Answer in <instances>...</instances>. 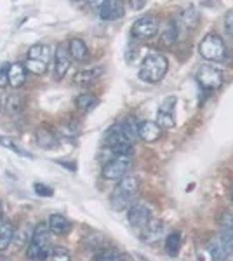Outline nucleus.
<instances>
[{
  "instance_id": "20",
  "label": "nucleus",
  "mask_w": 233,
  "mask_h": 261,
  "mask_svg": "<svg viewBox=\"0 0 233 261\" xmlns=\"http://www.w3.org/2000/svg\"><path fill=\"white\" fill-rule=\"evenodd\" d=\"M177 21H179L181 27L193 30V28H197L198 21H200V14H198L197 9H193V7H188V9H183V11L179 12V16H177Z\"/></svg>"
},
{
  "instance_id": "25",
  "label": "nucleus",
  "mask_w": 233,
  "mask_h": 261,
  "mask_svg": "<svg viewBox=\"0 0 233 261\" xmlns=\"http://www.w3.org/2000/svg\"><path fill=\"white\" fill-rule=\"evenodd\" d=\"M75 103H77L79 110L91 112L92 108H96L97 105H99V99H97L94 94H80L79 98L75 99Z\"/></svg>"
},
{
  "instance_id": "18",
  "label": "nucleus",
  "mask_w": 233,
  "mask_h": 261,
  "mask_svg": "<svg viewBox=\"0 0 233 261\" xmlns=\"http://www.w3.org/2000/svg\"><path fill=\"white\" fill-rule=\"evenodd\" d=\"M27 81V68L21 63H12L9 66V86L18 89Z\"/></svg>"
},
{
  "instance_id": "5",
  "label": "nucleus",
  "mask_w": 233,
  "mask_h": 261,
  "mask_svg": "<svg viewBox=\"0 0 233 261\" xmlns=\"http://www.w3.org/2000/svg\"><path fill=\"white\" fill-rule=\"evenodd\" d=\"M50 63V49L49 45L37 44L33 47H30L27 54V63H24V68L27 71L33 75H44L47 71V66Z\"/></svg>"
},
{
  "instance_id": "35",
  "label": "nucleus",
  "mask_w": 233,
  "mask_h": 261,
  "mask_svg": "<svg viewBox=\"0 0 233 261\" xmlns=\"http://www.w3.org/2000/svg\"><path fill=\"white\" fill-rule=\"evenodd\" d=\"M145 6H146V2H129V7H131V9H134V11L143 9Z\"/></svg>"
},
{
  "instance_id": "11",
  "label": "nucleus",
  "mask_w": 233,
  "mask_h": 261,
  "mask_svg": "<svg viewBox=\"0 0 233 261\" xmlns=\"http://www.w3.org/2000/svg\"><path fill=\"white\" fill-rule=\"evenodd\" d=\"M127 220H129V223L134 226V228L143 230L148 225V221L151 220L150 207H148L146 204H141V202L131 205L129 211H127Z\"/></svg>"
},
{
  "instance_id": "6",
  "label": "nucleus",
  "mask_w": 233,
  "mask_h": 261,
  "mask_svg": "<svg viewBox=\"0 0 233 261\" xmlns=\"http://www.w3.org/2000/svg\"><path fill=\"white\" fill-rule=\"evenodd\" d=\"M198 53L207 61H221L226 54V47H224L221 37L216 33H209L202 39L200 45H198Z\"/></svg>"
},
{
  "instance_id": "19",
  "label": "nucleus",
  "mask_w": 233,
  "mask_h": 261,
  "mask_svg": "<svg viewBox=\"0 0 233 261\" xmlns=\"http://www.w3.org/2000/svg\"><path fill=\"white\" fill-rule=\"evenodd\" d=\"M105 68L103 66H89L86 70H80L77 75H75V82L77 84H89V82H94L97 79L103 75Z\"/></svg>"
},
{
  "instance_id": "27",
  "label": "nucleus",
  "mask_w": 233,
  "mask_h": 261,
  "mask_svg": "<svg viewBox=\"0 0 233 261\" xmlns=\"http://www.w3.org/2000/svg\"><path fill=\"white\" fill-rule=\"evenodd\" d=\"M0 145H2L4 148H9L11 151H14L16 155H21V157H27V159H33V155H32V153H28L27 150H23V148H21V146H18L14 141L9 140V138L0 136Z\"/></svg>"
},
{
  "instance_id": "32",
  "label": "nucleus",
  "mask_w": 233,
  "mask_h": 261,
  "mask_svg": "<svg viewBox=\"0 0 233 261\" xmlns=\"http://www.w3.org/2000/svg\"><path fill=\"white\" fill-rule=\"evenodd\" d=\"M33 190H35L37 195H40V197H53L54 195L53 188L45 187L44 183H35V185H33Z\"/></svg>"
},
{
  "instance_id": "33",
  "label": "nucleus",
  "mask_w": 233,
  "mask_h": 261,
  "mask_svg": "<svg viewBox=\"0 0 233 261\" xmlns=\"http://www.w3.org/2000/svg\"><path fill=\"white\" fill-rule=\"evenodd\" d=\"M9 63H4L0 66V87H6L9 84Z\"/></svg>"
},
{
  "instance_id": "37",
  "label": "nucleus",
  "mask_w": 233,
  "mask_h": 261,
  "mask_svg": "<svg viewBox=\"0 0 233 261\" xmlns=\"http://www.w3.org/2000/svg\"><path fill=\"white\" fill-rule=\"evenodd\" d=\"M0 108H2V101H0Z\"/></svg>"
},
{
  "instance_id": "2",
  "label": "nucleus",
  "mask_w": 233,
  "mask_h": 261,
  "mask_svg": "<svg viewBox=\"0 0 233 261\" xmlns=\"http://www.w3.org/2000/svg\"><path fill=\"white\" fill-rule=\"evenodd\" d=\"M138 192H139V179L136 176H131V174L124 176V178L118 181V185L112 193V199H110L112 207L117 209V211H124V209H127L133 204Z\"/></svg>"
},
{
  "instance_id": "16",
  "label": "nucleus",
  "mask_w": 233,
  "mask_h": 261,
  "mask_svg": "<svg viewBox=\"0 0 233 261\" xmlns=\"http://www.w3.org/2000/svg\"><path fill=\"white\" fill-rule=\"evenodd\" d=\"M164 233V223L159 220H150L148 225L141 230V239L146 244H155Z\"/></svg>"
},
{
  "instance_id": "34",
  "label": "nucleus",
  "mask_w": 233,
  "mask_h": 261,
  "mask_svg": "<svg viewBox=\"0 0 233 261\" xmlns=\"http://www.w3.org/2000/svg\"><path fill=\"white\" fill-rule=\"evenodd\" d=\"M224 28H226V32L233 37V11L228 12L226 18H224Z\"/></svg>"
},
{
  "instance_id": "12",
  "label": "nucleus",
  "mask_w": 233,
  "mask_h": 261,
  "mask_svg": "<svg viewBox=\"0 0 233 261\" xmlns=\"http://www.w3.org/2000/svg\"><path fill=\"white\" fill-rule=\"evenodd\" d=\"M174 105L176 98H167L160 105L159 112H157V124L160 129H172L176 124V117H174Z\"/></svg>"
},
{
  "instance_id": "23",
  "label": "nucleus",
  "mask_w": 233,
  "mask_h": 261,
  "mask_svg": "<svg viewBox=\"0 0 233 261\" xmlns=\"http://www.w3.org/2000/svg\"><path fill=\"white\" fill-rule=\"evenodd\" d=\"M14 239V226L11 223H0V251L7 249Z\"/></svg>"
},
{
  "instance_id": "13",
  "label": "nucleus",
  "mask_w": 233,
  "mask_h": 261,
  "mask_svg": "<svg viewBox=\"0 0 233 261\" xmlns=\"http://www.w3.org/2000/svg\"><path fill=\"white\" fill-rule=\"evenodd\" d=\"M97 16L103 21H117L122 19L125 14L124 4L115 2V0H108V2H99L97 4Z\"/></svg>"
},
{
  "instance_id": "38",
  "label": "nucleus",
  "mask_w": 233,
  "mask_h": 261,
  "mask_svg": "<svg viewBox=\"0 0 233 261\" xmlns=\"http://www.w3.org/2000/svg\"><path fill=\"white\" fill-rule=\"evenodd\" d=\"M231 200H233V192H231Z\"/></svg>"
},
{
  "instance_id": "17",
  "label": "nucleus",
  "mask_w": 233,
  "mask_h": 261,
  "mask_svg": "<svg viewBox=\"0 0 233 261\" xmlns=\"http://www.w3.org/2000/svg\"><path fill=\"white\" fill-rule=\"evenodd\" d=\"M49 230L56 235H66L71 230V223L65 216H61V214H50Z\"/></svg>"
},
{
  "instance_id": "1",
  "label": "nucleus",
  "mask_w": 233,
  "mask_h": 261,
  "mask_svg": "<svg viewBox=\"0 0 233 261\" xmlns=\"http://www.w3.org/2000/svg\"><path fill=\"white\" fill-rule=\"evenodd\" d=\"M49 225L47 223H39L33 228L32 239L28 244L27 256L30 261H45L50 256V241H49Z\"/></svg>"
},
{
  "instance_id": "28",
  "label": "nucleus",
  "mask_w": 233,
  "mask_h": 261,
  "mask_svg": "<svg viewBox=\"0 0 233 261\" xmlns=\"http://www.w3.org/2000/svg\"><path fill=\"white\" fill-rule=\"evenodd\" d=\"M177 39V24L169 23V27L165 28V32L162 33V42L165 45H172Z\"/></svg>"
},
{
  "instance_id": "21",
  "label": "nucleus",
  "mask_w": 233,
  "mask_h": 261,
  "mask_svg": "<svg viewBox=\"0 0 233 261\" xmlns=\"http://www.w3.org/2000/svg\"><path fill=\"white\" fill-rule=\"evenodd\" d=\"M68 50H70V56L77 61H86L89 58V49L82 39H71L68 44Z\"/></svg>"
},
{
  "instance_id": "8",
  "label": "nucleus",
  "mask_w": 233,
  "mask_h": 261,
  "mask_svg": "<svg viewBox=\"0 0 233 261\" xmlns=\"http://www.w3.org/2000/svg\"><path fill=\"white\" fill-rule=\"evenodd\" d=\"M197 82L204 91H216L223 86V71L216 66H200L197 71Z\"/></svg>"
},
{
  "instance_id": "14",
  "label": "nucleus",
  "mask_w": 233,
  "mask_h": 261,
  "mask_svg": "<svg viewBox=\"0 0 233 261\" xmlns=\"http://www.w3.org/2000/svg\"><path fill=\"white\" fill-rule=\"evenodd\" d=\"M71 65V56L70 50L63 44H59L54 53V71H56V79H63L66 75V71L70 70Z\"/></svg>"
},
{
  "instance_id": "9",
  "label": "nucleus",
  "mask_w": 233,
  "mask_h": 261,
  "mask_svg": "<svg viewBox=\"0 0 233 261\" xmlns=\"http://www.w3.org/2000/svg\"><path fill=\"white\" fill-rule=\"evenodd\" d=\"M159 33V21L155 16H143L138 21H134L131 28V37L136 40H150Z\"/></svg>"
},
{
  "instance_id": "26",
  "label": "nucleus",
  "mask_w": 233,
  "mask_h": 261,
  "mask_svg": "<svg viewBox=\"0 0 233 261\" xmlns=\"http://www.w3.org/2000/svg\"><path fill=\"white\" fill-rule=\"evenodd\" d=\"M24 108V103H23V98H19V94H12L7 98L6 101V110L12 113V115H19Z\"/></svg>"
},
{
  "instance_id": "36",
  "label": "nucleus",
  "mask_w": 233,
  "mask_h": 261,
  "mask_svg": "<svg viewBox=\"0 0 233 261\" xmlns=\"http://www.w3.org/2000/svg\"><path fill=\"white\" fill-rule=\"evenodd\" d=\"M2 218H4V209H2V205H0V223H2Z\"/></svg>"
},
{
  "instance_id": "30",
  "label": "nucleus",
  "mask_w": 233,
  "mask_h": 261,
  "mask_svg": "<svg viewBox=\"0 0 233 261\" xmlns=\"http://www.w3.org/2000/svg\"><path fill=\"white\" fill-rule=\"evenodd\" d=\"M49 261H70V252L65 247H54L50 251Z\"/></svg>"
},
{
  "instance_id": "24",
  "label": "nucleus",
  "mask_w": 233,
  "mask_h": 261,
  "mask_svg": "<svg viewBox=\"0 0 233 261\" xmlns=\"http://www.w3.org/2000/svg\"><path fill=\"white\" fill-rule=\"evenodd\" d=\"M37 143L42 148H54L58 145V138L47 129H39L37 130Z\"/></svg>"
},
{
  "instance_id": "31",
  "label": "nucleus",
  "mask_w": 233,
  "mask_h": 261,
  "mask_svg": "<svg viewBox=\"0 0 233 261\" xmlns=\"http://www.w3.org/2000/svg\"><path fill=\"white\" fill-rule=\"evenodd\" d=\"M219 225L224 231H233V213L226 211L223 213V216L219 218Z\"/></svg>"
},
{
  "instance_id": "4",
  "label": "nucleus",
  "mask_w": 233,
  "mask_h": 261,
  "mask_svg": "<svg viewBox=\"0 0 233 261\" xmlns=\"http://www.w3.org/2000/svg\"><path fill=\"white\" fill-rule=\"evenodd\" d=\"M105 145L108 146L112 153L118 157H131L134 151V141L127 136V133L122 127V124L112 125L105 134Z\"/></svg>"
},
{
  "instance_id": "22",
  "label": "nucleus",
  "mask_w": 233,
  "mask_h": 261,
  "mask_svg": "<svg viewBox=\"0 0 233 261\" xmlns=\"http://www.w3.org/2000/svg\"><path fill=\"white\" fill-rule=\"evenodd\" d=\"M179 249H181V233L179 231H172L165 239V251H167L169 256L174 258V256L179 254Z\"/></svg>"
},
{
  "instance_id": "10",
  "label": "nucleus",
  "mask_w": 233,
  "mask_h": 261,
  "mask_svg": "<svg viewBox=\"0 0 233 261\" xmlns=\"http://www.w3.org/2000/svg\"><path fill=\"white\" fill-rule=\"evenodd\" d=\"M131 169V157H118L115 155L113 159L103 166V178L110 181H120Z\"/></svg>"
},
{
  "instance_id": "29",
  "label": "nucleus",
  "mask_w": 233,
  "mask_h": 261,
  "mask_svg": "<svg viewBox=\"0 0 233 261\" xmlns=\"http://www.w3.org/2000/svg\"><path fill=\"white\" fill-rule=\"evenodd\" d=\"M94 261H124V256L117 249H108V251L101 252L99 256H96Z\"/></svg>"
},
{
  "instance_id": "15",
  "label": "nucleus",
  "mask_w": 233,
  "mask_h": 261,
  "mask_svg": "<svg viewBox=\"0 0 233 261\" xmlns=\"http://www.w3.org/2000/svg\"><path fill=\"white\" fill-rule=\"evenodd\" d=\"M160 136H162V129L159 127L157 122H150V120L139 122L138 138H141L145 143H153V141L159 140Z\"/></svg>"
},
{
  "instance_id": "7",
  "label": "nucleus",
  "mask_w": 233,
  "mask_h": 261,
  "mask_svg": "<svg viewBox=\"0 0 233 261\" xmlns=\"http://www.w3.org/2000/svg\"><path fill=\"white\" fill-rule=\"evenodd\" d=\"M209 252L214 261H224L233 256V231H221L209 244Z\"/></svg>"
},
{
  "instance_id": "3",
  "label": "nucleus",
  "mask_w": 233,
  "mask_h": 261,
  "mask_svg": "<svg viewBox=\"0 0 233 261\" xmlns=\"http://www.w3.org/2000/svg\"><path fill=\"white\" fill-rule=\"evenodd\" d=\"M169 68V61L167 58L162 56L159 53L148 54V56L143 60L141 68H139V79L146 84H157L160 82L165 77Z\"/></svg>"
}]
</instances>
